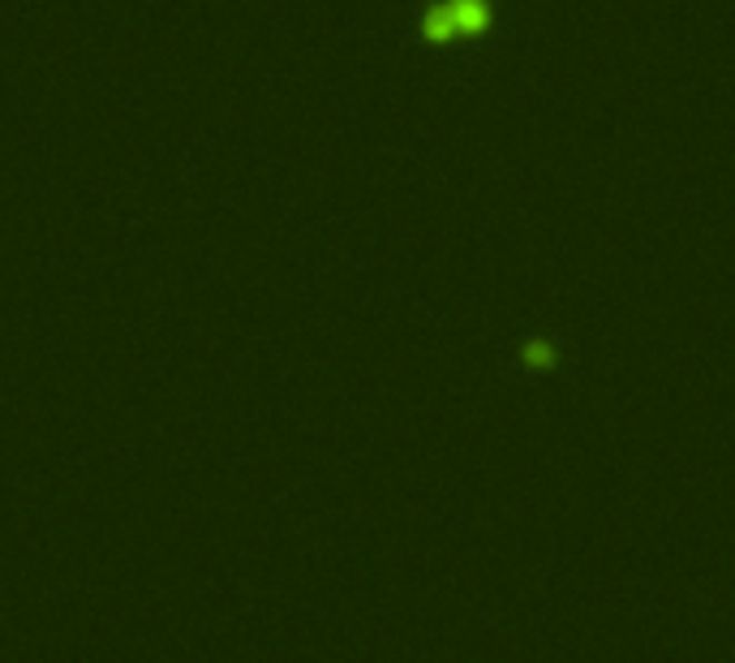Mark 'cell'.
Listing matches in <instances>:
<instances>
[{"label":"cell","instance_id":"obj_1","mask_svg":"<svg viewBox=\"0 0 735 663\" xmlns=\"http://www.w3.org/2000/svg\"><path fill=\"white\" fill-rule=\"evenodd\" d=\"M456 31H481L486 27V0H451Z\"/></svg>","mask_w":735,"mask_h":663},{"label":"cell","instance_id":"obj_2","mask_svg":"<svg viewBox=\"0 0 735 663\" xmlns=\"http://www.w3.org/2000/svg\"><path fill=\"white\" fill-rule=\"evenodd\" d=\"M421 31H426V39H435V43L451 39V34H456V18H451V4H435V9L426 13Z\"/></svg>","mask_w":735,"mask_h":663},{"label":"cell","instance_id":"obj_3","mask_svg":"<svg viewBox=\"0 0 735 663\" xmlns=\"http://www.w3.org/2000/svg\"><path fill=\"white\" fill-rule=\"evenodd\" d=\"M529 358H534V363H546L550 354H546V345H534V349H529Z\"/></svg>","mask_w":735,"mask_h":663}]
</instances>
